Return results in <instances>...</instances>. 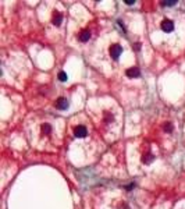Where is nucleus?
I'll use <instances>...</instances> for the list:
<instances>
[{
	"mask_svg": "<svg viewBox=\"0 0 185 209\" xmlns=\"http://www.w3.org/2000/svg\"><path fill=\"white\" fill-rule=\"evenodd\" d=\"M89 38H91V32H89V31H82V32L80 34V40L81 42H88Z\"/></svg>",
	"mask_w": 185,
	"mask_h": 209,
	"instance_id": "obj_6",
	"label": "nucleus"
},
{
	"mask_svg": "<svg viewBox=\"0 0 185 209\" xmlns=\"http://www.w3.org/2000/svg\"><path fill=\"white\" fill-rule=\"evenodd\" d=\"M58 79H60V81H61V82H64V81H67V74H65L64 71H60L58 72Z\"/></svg>",
	"mask_w": 185,
	"mask_h": 209,
	"instance_id": "obj_11",
	"label": "nucleus"
},
{
	"mask_svg": "<svg viewBox=\"0 0 185 209\" xmlns=\"http://www.w3.org/2000/svg\"><path fill=\"white\" fill-rule=\"evenodd\" d=\"M178 2L177 0H167V2H161V4H163L164 7H171V6H174V4H177Z\"/></svg>",
	"mask_w": 185,
	"mask_h": 209,
	"instance_id": "obj_9",
	"label": "nucleus"
},
{
	"mask_svg": "<svg viewBox=\"0 0 185 209\" xmlns=\"http://www.w3.org/2000/svg\"><path fill=\"white\" fill-rule=\"evenodd\" d=\"M125 74H127L128 78H138L141 72H139L138 67H131V69H128L127 71H125Z\"/></svg>",
	"mask_w": 185,
	"mask_h": 209,
	"instance_id": "obj_5",
	"label": "nucleus"
},
{
	"mask_svg": "<svg viewBox=\"0 0 185 209\" xmlns=\"http://www.w3.org/2000/svg\"><path fill=\"white\" fill-rule=\"evenodd\" d=\"M63 21V15L60 14V13H55V17H53V24H55L56 27H58L60 24H61Z\"/></svg>",
	"mask_w": 185,
	"mask_h": 209,
	"instance_id": "obj_8",
	"label": "nucleus"
},
{
	"mask_svg": "<svg viewBox=\"0 0 185 209\" xmlns=\"http://www.w3.org/2000/svg\"><path fill=\"white\" fill-rule=\"evenodd\" d=\"M153 159H155V156L152 155V153H146V155L142 156V163H145V165H149V163L153 162Z\"/></svg>",
	"mask_w": 185,
	"mask_h": 209,
	"instance_id": "obj_7",
	"label": "nucleus"
},
{
	"mask_svg": "<svg viewBox=\"0 0 185 209\" xmlns=\"http://www.w3.org/2000/svg\"><path fill=\"white\" fill-rule=\"evenodd\" d=\"M55 106L58 109V110H65V109L68 108V101H67L65 98H58L57 101H56Z\"/></svg>",
	"mask_w": 185,
	"mask_h": 209,
	"instance_id": "obj_4",
	"label": "nucleus"
},
{
	"mask_svg": "<svg viewBox=\"0 0 185 209\" xmlns=\"http://www.w3.org/2000/svg\"><path fill=\"white\" fill-rule=\"evenodd\" d=\"M88 134V130L86 127L83 126H77L75 128H74V135H75L77 138H85Z\"/></svg>",
	"mask_w": 185,
	"mask_h": 209,
	"instance_id": "obj_2",
	"label": "nucleus"
},
{
	"mask_svg": "<svg viewBox=\"0 0 185 209\" xmlns=\"http://www.w3.org/2000/svg\"><path fill=\"white\" fill-rule=\"evenodd\" d=\"M121 53H123V47H121L118 43H114L110 46V56H111V59L117 60V59L120 57Z\"/></svg>",
	"mask_w": 185,
	"mask_h": 209,
	"instance_id": "obj_1",
	"label": "nucleus"
},
{
	"mask_svg": "<svg viewBox=\"0 0 185 209\" xmlns=\"http://www.w3.org/2000/svg\"><path fill=\"white\" fill-rule=\"evenodd\" d=\"M134 187H135V183H131L130 185H127V187H125V188H127V190H132V188H134Z\"/></svg>",
	"mask_w": 185,
	"mask_h": 209,
	"instance_id": "obj_15",
	"label": "nucleus"
},
{
	"mask_svg": "<svg viewBox=\"0 0 185 209\" xmlns=\"http://www.w3.org/2000/svg\"><path fill=\"white\" fill-rule=\"evenodd\" d=\"M134 47H135V50H141V43H135Z\"/></svg>",
	"mask_w": 185,
	"mask_h": 209,
	"instance_id": "obj_16",
	"label": "nucleus"
},
{
	"mask_svg": "<svg viewBox=\"0 0 185 209\" xmlns=\"http://www.w3.org/2000/svg\"><path fill=\"white\" fill-rule=\"evenodd\" d=\"M111 120H113V116L110 114V113H107V112H106V113H105V121H107V123H109V121H111Z\"/></svg>",
	"mask_w": 185,
	"mask_h": 209,
	"instance_id": "obj_13",
	"label": "nucleus"
},
{
	"mask_svg": "<svg viewBox=\"0 0 185 209\" xmlns=\"http://www.w3.org/2000/svg\"><path fill=\"white\" fill-rule=\"evenodd\" d=\"M164 131L171 133V131H173V124H171V123H166V124H164Z\"/></svg>",
	"mask_w": 185,
	"mask_h": 209,
	"instance_id": "obj_12",
	"label": "nucleus"
},
{
	"mask_svg": "<svg viewBox=\"0 0 185 209\" xmlns=\"http://www.w3.org/2000/svg\"><path fill=\"white\" fill-rule=\"evenodd\" d=\"M161 29H163L164 32H171V31H173V29H174V22L171 21V20H163V21H161Z\"/></svg>",
	"mask_w": 185,
	"mask_h": 209,
	"instance_id": "obj_3",
	"label": "nucleus"
},
{
	"mask_svg": "<svg viewBox=\"0 0 185 209\" xmlns=\"http://www.w3.org/2000/svg\"><path fill=\"white\" fill-rule=\"evenodd\" d=\"M124 3L128 4V6H132V4H135V2H134V0H125Z\"/></svg>",
	"mask_w": 185,
	"mask_h": 209,
	"instance_id": "obj_14",
	"label": "nucleus"
},
{
	"mask_svg": "<svg viewBox=\"0 0 185 209\" xmlns=\"http://www.w3.org/2000/svg\"><path fill=\"white\" fill-rule=\"evenodd\" d=\"M42 133L43 134H50L52 133V127H50V124H45L43 127H42Z\"/></svg>",
	"mask_w": 185,
	"mask_h": 209,
	"instance_id": "obj_10",
	"label": "nucleus"
}]
</instances>
